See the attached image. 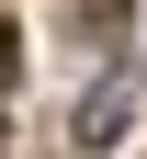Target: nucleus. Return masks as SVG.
<instances>
[{
    "label": "nucleus",
    "instance_id": "nucleus-1",
    "mask_svg": "<svg viewBox=\"0 0 147 159\" xmlns=\"http://www.w3.org/2000/svg\"><path fill=\"white\" fill-rule=\"evenodd\" d=\"M124 136V91L102 80V91H79V148H113Z\"/></svg>",
    "mask_w": 147,
    "mask_h": 159
},
{
    "label": "nucleus",
    "instance_id": "nucleus-2",
    "mask_svg": "<svg viewBox=\"0 0 147 159\" xmlns=\"http://www.w3.org/2000/svg\"><path fill=\"white\" fill-rule=\"evenodd\" d=\"M124 11H136V0H79V34H91V46L113 57V34H124Z\"/></svg>",
    "mask_w": 147,
    "mask_h": 159
}]
</instances>
